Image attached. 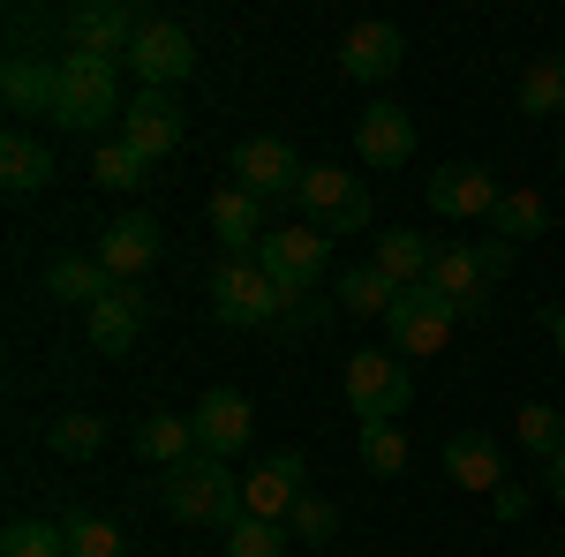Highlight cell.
I'll return each instance as SVG.
<instances>
[{
	"label": "cell",
	"instance_id": "cell-1",
	"mask_svg": "<svg viewBox=\"0 0 565 557\" xmlns=\"http://www.w3.org/2000/svg\"><path fill=\"white\" fill-rule=\"evenodd\" d=\"M167 513H174L181 527H218V535H234V527L249 519V497H242V482L226 474V460L196 452V460L167 468Z\"/></svg>",
	"mask_w": 565,
	"mask_h": 557
},
{
	"label": "cell",
	"instance_id": "cell-2",
	"mask_svg": "<svg viewBox=\"0 0 565 557\" xmlns=\"http://www.w3.org/2000/svg\"><path fill=\"white\" fill-rule=\"evenodd\" d=\"M121 61H98V53H68L61 61V106H53V121L76 136H98L114 114H129L121 106V76H114Z\"/></svg>",
	"mask_w": 565,
	"mask_h": 557
},
{
	"label": "cell",
	"instance_id": "cell-3",
	"mask_svg": "<svg viewBox=\"0 0 565 557\" xmlns=\"http://www.w3.org/2000/svg\"><path fill=\"white\" fill-rule=\"evenodd\" d=\"M348 407L354 422H399L407 407H415V377H407V362L392 354V346H354L348 354Z\"/></svg>",
	"mask_w": 565,
	"mask_h": 557
},
{
	"label": "cell",
	"instance_id": "cell-4",
	"mask_svg": "<svg viewBox=\"0 0 565 557\" xmlns=\"http://www.w3.org/2000/svg\"><path fill=\"white\" fill-rule=\"evenodd\" d=\"M287 309V294L264 279L257 257H218L212 271V317L226 324V332H257V324H271Z\"/></svg>",
	"mask_w": 565,
	"mask_h": 557
},
{
	"label": "cell",
	"instance_id": "cell-5",
	"mask_svg": "<svg viewBox=\"0 0 565 557\" xmlns=\"http://www.w3.org/2000/svg\"><path fill=\"white\" fill-rule=\"evenodd\" d=\"M295 204H302V226H317L324 242H348L370 226V189L348 181L340 167H309L302 189H295Z\"/></svg>",
	"mask_w": 565,
	"mask_h": 557
},
{
	"label": "cell",
	"instance_id": "cell-6",
	"mask_svg": "<svg viewBox=\"0 0 565 557\" xmlns=\"http://www.w3.org/2000/svg\"><path fill=\"white\" fill-rule=\"evenodd\" d=\"M452 324H460V309L437 294V287H407V294L385 309V332H392V354H399V362L437 354V346L452 340Z\"/></svg>",
	"mask_w": 565,
	"mask_h": 557
},
{
	"label": "cell",
	"instance_id": "cell-7",
	"mask_svg": "<svg viewBox=\"0 0 565 557\" xmlns=\"http://www.w3.org/2000/svg\"><path fill=\"white\" fill-rule=\"evenodd\" d=\"M129 68L143 76V90H174L196 76V39L181 31L174 15H143V31L129 45Z\"/></svg>",
	"mask_w": 565,
	"mask_h": 557
},
{
	"label": "cell",
	"instance_id": "cell-8",
	"mask_svg": "<svg viewBox=\"0 0 565 557\" xmlns=\"http://www.w3.org/2000/svg\"><path fill=\"white\" fill-rule=\"evenodd\" d=\"M324 257H332V242H324L317 226H279V234H264V242H257L264 279H271V287H279L287 301L302 294V287H317V279H324Z\"/></svg>",
	"mask_w": 565,
	"mask_h": 557
},
{
	"label": "cell",
	"instance_id": "cell-9",
	"mask_svg": "<svg viewBox=\"0 0 565 557\" xmlns=\"http://www.w3.org/2000/svg\"><path fill=\"white\" fill-rule=\"evenodd\" d=\"M302 159H295V143L287 136H242L234 143V189H249V196H295L302 189Z\"/></svg>",
	"mask_w": 565,
	"mask_h": 557
},
{
	"label": "cell",
	"instance_id": "cell-10",
	"mask_svg": "<svg viewBox=\"0 0 565 557\" xmlns=\"http://www.w3.org/2000/svg\"><path fill=\"white\" fill-rule=\"evenodd\" d=\"M196 452H212V460H234V452H249V437H257V407H249V392L234 385H212L196 399Z\"/></svg>",
	"mask_w": 565,
	"mask_h": 557
},
{
	"label": "cell",
	"instance_id": "cell-11",
	"mask_svg": "<svg viewBox=\"0 0 565 557\" xmlns=\"http://www.w3.org/2000/svg\"><path fill=\"white\" fill-rule=\"evenodd\" d=\"M136 31H143V15H136V8H121V0H84V8H68V53L129 61Z\"/></svg>",
	"mask_w": 565,
	"mask_h": 557
},
{
	"label": "cell",
	"instance_id": "cell-12",
	"mask_svg": "<svg viewBox=\"0 0 565 557\" xmlns=\"http://www.w3.org/2000/svg\"><path fill=\"white\" fill-rule=\"evenodd\" d=\"M302 474H309V460L295 452V444L264 452L257 474L242 482V497H249V519H279V527H287V513H295V505L309 497V490H302Z\"/></svg>",
	"mask_w": 565,
	"mask_h": 557
},
{
	"label": "cell",
	"instance_id": "cell-13",
	"mask_svg": "<svg viewBox=\"0 0 565 557\" xmlns=\"http://www.w3.org/2000/svg\"><path fill=\"white\" fill-rule=\"evenodd\" d=\"M121 136H129L143 159H167V151H181V136H189V114L174 106V90H136L129 114H121Z\"/></svg>",
	"mask_w": 565,
	"mask_h": 557
},
{
	"label": "cell",
	"instance_id": "cell-14",
	"mask_svg": "<svg viewBox=\"0 0 565 557\" xmlns=\"http://www.w3.org/2000/svg\"><path fill=\"white\" fill-rule=\"evenodd\" d=\"M354 151H362V167H377V173H392V167H407L415 159V121H407V106H362V121H354Z\"/></svg>",
	"mask_w": 565,
	"mask_h": 557
},
{
	"label": "cell",
	"instance_id": "cell-15",
	"mask_svg": "<svg viewBox=\"0 0 565 557\" xmlns=\"http://www.w3.org/2000/svg\"><path fill=\"white\" fill-rule=\"evenodd\" d=\"M399 61H407V31H399V23H385V15L354 23L348 45H340V68H348L354 84H385Z\"/></svg>",
	"mask_w": 565,
	"mask_h": 557
},
{
	"label": "cell",
	"instance_id": "cell-16",
	"mask_svg": "<svg viewBox=\"0 0 565 557\" xmlns=\"http://www.w3.org/2000/svg\"><path fill=\"white\" fill-rule=\"evenodd\" d=\"M90 257L114 271V287L136 279V271H151V257H159V218H151V212H121L106 234H98V249H90Z\"/></svg>",
	"mask_w": 565,
	"mask_h": 557
},
{
	"label": "cell",
	"instance_id": "cell-17",
	"mask_svg": "<svg viewBox=\"0 0 565 557\" xmlns=\"http://www.w3.org/2000/svg\"><path fill=\"white\" fill-rule=\"evenodd\" d=\"M143 324H151V294H143L136 279H121L114 294L90 309V346H98V354H129V346L143 340Z\"/></svg>",
	"mask_w": 565,
	"mask_h": 557
},
{
	"label": "cell",
	"instance_id": "cell-18",
	"mask_svg": "<svg viewBox=\"0 0 565 557\" xmlns=\"http://www.w3.org/2000/svg\"><path fill=\"white\" fill-rule=\"evenodd\" d=\"M498 196H505V189H498L482 167H437L430 173V212L437 218H482V226H490Z\"/></svg>",
	"mask_w": 565,
	"mask_h": 557
},
{
	"label": "cell",
	"instance_id": "cell-19",
	"mask_svg": "<svg viewBox=\"0 0 565 557\" xmlns=\"http://www.w3.org/2000/svg\"><path fill=\"white\" fill-rule=\"evenodd\" d=\"M0 98H8L15 121L53 114V106H61V61H31V53H15V61L0 68Z\"/></svg>",
	"mask_w": 565,
	"mask_h": 557
},
{
	"label": "cell",
	"instance_id": "cell-20",
	"mask_svg": "<svg viewBox=\"0 0 565 557\" xmlns=\"http://www.w3.org/2000/svg\"><path fill=\"white\" fill-rule=\"evenodd\" d=\"M423 287H437V294L452 301L460 317H482V287H490V271H482V249L476 242H452V249H437L430 279Z\"/></svg>",
	"mask_w": 565,
	"mask_h": 557
},
{
	"label": "cell",
	"instance_id": "cell-21",
	"mask_svg": "<svg viewBox=\"0 0 565 557\" xmlns=\"http://www.w3.org/2000/svg\"><path fill=\"white\" fill-rule=\"evenodd\" d=\"M445 474H452L460 490L498 497V482H505V452H498V437H482V429H452V437H445Z\"/></svg>",
	"mask_w": 565,
	"mask_h": 557
},
{
	"label": "cell",
	"instance_id": "cell-22",
	"mask_svg": "<svg viewBox=\"0 0 565 557\" xmlns=\"http://www.w3.org/2000/svg\"><path fill=\"white\" fill-rule=\"evenodd\" d=\"M370 264L385 271V279L399 287V294H407V287H423V279H430L437 242H423L415 226H385V234H377V249H370Z\"/></svg>",
	"mask_w": 565,
	"mask_h": 557
},
{
	"label": "cell",
	"instance_id": "cell-23",
	"mask_svg": "<svg viewBox=\"0 0 565 557\" xmlns=\"http://www.w3.org/2000/svg\"><path fill=\"white\" fill-rule=\"evenodd\" d=\"M114 294V271L98 257H84V249H68V257L45 264V301H84V309H98V301Z\"/></svg>",
	"mask_w": 565,
	"mask_h": 557
},
{
	"label": "cell",
	"instance_id": "cell-24",
	"mask_svg": "<svg viewBox=\"0 0 565 557\" xmlns=\"http://www.w3.org/2000/svg\"><path fill=\"white\" fill-rule=\"evenodd\" d=\"M212 234L226 242V257H257L264 242V204L249 189H218L212 196Z\"/></svg>",
	"mask_w": 565,
	"mask_h": 557
},
{
	"label": "cell",
	"instance_id": "cell-25",
	"mask_svg": "<svg viewBox=\"0 0 565 557\" xmlns=\"http://www.w3.org/2000/svg\"><path fill=\"white\" fill-rule=\"evenodd\" d=\"M136 460H151V468H181V460H196V422L189 415H143L136 422Z\"/></svg>",
	"mask_w": 565,
	"mask_h": 557
},
{
	"label": "cell",
	"instance_id": "cell-26",
	"mask_svg": "<svg viewBox=\"0 0 565 557\" xmlns=\"http://www.w3.org/2000/svg\"><path fill=\"white\" fill-rule=\"evenodd\" d=\"M0 181H8L15 196L45 189V181H53V151H45L31 129H8V136H0Z\"/></svg>",
	"mask_w": 565,
	"mask_h": 557
},
{
	"label": "cell",
	"instance_id": "cell-27",
	"mask_svg": "<svg viewBox=\"0 0 565 557\" xmlns=\"http://www.w3.org/2000/svg\"><path fill=\"white\" fill-rule=\"evenodd\" d=\"M521 114H527V121H565V53L527 61V76H521Z\"/></svg>",
	"mask_w": 565,
	"mask_h": 557
},
{
	"label": "cell",
	"instance_id": "cell-28",
	"mask_svg": "<svg viewBox=\"0 0 565 557\" xmlns=\"http://www.w3.org/2000/svg\"><path fill=\"white\" fill-rule=\"evenodd\" d=\"M332 294H340V309H348V317H385L392 301H399V287H392L377 264H348V271L332 279Z\"/></svg>",
	"mask_w": 565,
	"mask_h": 557
},
{
	"label": "cell",
	"instance_id": "cell-29",
	"mask_svg": "<svg viewBox=\"0 0 565 557\" xmlns=\"http://www.w3.org/2000/svg\"><path fill=\"white\" fill-rule=\"evenodd\" d=\"M543 226H551V204H543L535 189H505V196H498V212H490V234H498V242H513V249L535 242Z\"/></svg>",
	"mask_w": 565,
	"mask_h": 557
},
{
	"label": "cell",
	"instance_id": "cell-30",
	"mask_svg": "<svg viewBox=\"0 0 565 557\" xmlns=\"http://www.w3.org/2000/svg\"><path fill=\"white\" fill-rule=\"evenodd\" d=\"M98 444H106V422L84 415V407H68V415H53V422H45V452H53V460H68V468L90 460Z\"/></svg>",
	"mask_w": 565,
	"mask_h": 557
},
{
	"label": "cell",
	"instance_id": "cell-31",
	"mask_svg": "<svg viewBox=\"0 0 565 557\" xmlns=\"http://www.w3.org/2000/svg\"><path fill=\"white\" fill-rule=\"evenodd\" d=\"M151 167H159V159H143L129 136H106V143L90 151V173H98L106 189H143V181H151Z\"/></svg>",
	"mask_w": 565,
	"mask_h": 557
},
{
	"label": "cell",
	"instance_id": "cell-32",
	"mask_svg": "<svg viewBox=\"0 0 565 557\" xmlns=\"http://www.w3.org/2000/svg\"><path fill=\"white\" fill-rule=\"evenodd\" d=\"M513 437H521V452H535V460H558L565 452V415L543 407V399H527L521 422H513Z\"/></svg>",
	"mask_w": 565,
	"mask_h": 557
},
{
	"label": "cell",
	"instance_id": "cell-33",
	"mask_svg": "<svg viewBox=\"0 0 565 557\" xmlns=\"http://www.w3.org/2000/svg\"><path fill=\"white\" fill-rule=\"evenodd\" d=\"M61 535H68V557H129L121 527L98 519V513H68V519H61Z\"/></svg>",
	"mask_w": 565,
	"mask_h": 557
},
{
	"label": "cell",
	"instance_id": "cell-34",
	"mask_svg": "<svg viewBox=\"0 0 565 557\" xmlns=\"http://www.w3.org/2000/svg\"><path fill=\"white\" fill-rule=\"evenodd\" d=\"M0 557H68V535H61V519H8Z\"/></svg>",
	"mask_w": 565,
	"mask_h": 557
},
{
	"label": "cell",
	"instance_id": "cell-35",
	"mask_svg": "<svg viewBox=\"0 0 565 557\" xmlns=\"http://www.w3.org/2000/svg\"><path fill=\"white\" fill-rule=\"evenodd\" d=\"M362 468L370 474H407V437H399V422L362 429Z\"/></svg>",
	"mask_w": 565,
	"mask_h": 557
},
{
	"label": "cell",
	"instance_id": "cell-36",
	"mask_svg": "<svg viewBox=\"0 0 565 557\" xmlns=\"http://www.w3.org/2000/svg\"><path fill=\"white\" fill-rule=\"evenodd\" d=\"M287 543H295V535H287L279 519H242V527L226 535V557H287Z\"/></svg>",
	"mask_w": 565,
	"mask_h": 557
},
{
	"label": "cell",
	"instance_id": "cell-37",
	"mask_svg": "<svg viewBox=\"0 0 565 557\" xmlns=\"http://www.w3.org/2000/svg\"><path fill=\"white\" fill-rule=\"evenodd\" d=\"M287 535H295V543H332V535H340V505H332V497H302V505L287 513Z\"/></svg>",
	"mask_w": 565,
	"mask_h": 557
},
{
	"label": "cell",
	"instance_id": "cell-38",
	"mask_svg": "<svg viewBox=\"0 0 565 557\" xmlns=\"http://www.w3.org/2000/svg\"><path fill=\"white\" fill-rule=\"evenodd\" d=\"M490 519H527V482H498V497H490Z\"/></svg>",
	"mask_w": 565,
	"mask_h": 557
},
{
	"label": "cell",
	"instance_id": "cell-39",
	"mask_svg": "<svg viewBox=\"0 0 565 557\" xmlns=\"http://www.w3.org/2000/svg\"><path fill=\"white\" fill-rule=\"evenodd\" d=\"M482 249V271H490V279H505V271H513V257H521V249H513V242H498V234H490V242H476Z\"/></svg>",
	"mask_w": 565,
	"mask_h": 557
},
{
	"label": "cell",
	"instance_id": "cell-40",
	"mask_svg": "<svg viewBox=\"0 0 565 557\" xmlns=\"http://www.w3.org/2000/svg\"><path fill=\"white\" fill-rule=\"evenodd\" d=\"M543 324H551V346H558V362H565V309H543Z\"/></svg>",
	"mask_w": 565,
	"mask_h": 557
},
{
	"label": "cell",
	"instance_id": "cell-41",
	"mask_svg": "<svg viewBox=\"0 0 565 557\" xmlns=\"http://www.w3.org/2000/svg\"><path fill=\"white\" fill-rule=\"evenodd\" d=\"M551 497H558V505H565V452H558V460H551Z\"/></svg>",
	"mask_w": 565,
	"mask_h": 557
},
{
	"label": "cell",
	"instance_id": "cell-42",
	"mask_svg": "<svg viewBox=\"0 0 565 557\" xmlns=\"http://www.w3.org/2000/svg\"><path fill=\"white\" fill-rule=\"evenodd\" d=\"M558 173H565V136H558Z\"/></svg>",
	"mask_w": 565,
	"mask_h": 557
},
{
	"label": "cell",
	"instance_id": "cell-43",
	"mask_svg": "<svg viewBox=\"0 0 565 557\" xmlns=\"http://www.w3.org/2000/svg\"><path fill=\"white\" fill-rule=\"evenodd\" d=\"M558 557H565V550H558Z\"/></svg>",
	"mask_w": 565,
	"mask_h": 557
}]
</instances>
